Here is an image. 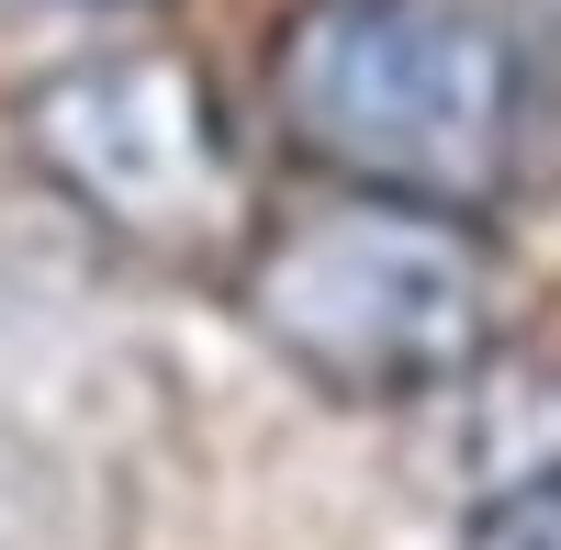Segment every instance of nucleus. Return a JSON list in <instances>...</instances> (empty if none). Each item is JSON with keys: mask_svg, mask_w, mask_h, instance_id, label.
I'll return each mask as SVG.
<instances>
[{"mask_svg": "<svg viewBox=\"0 0 561 550\" xmlns=\"http://www.w3.org/2000/svg\"><path fill=\"white\" fill-rule=\"evenodd\" d=\"M270 124L337 192L494 214L539 147V57L494 0H293L270 34Z\"/></svg>", "mask_w": 561, "mask_h": 550, "instance_id": "f257e3e1", "label": "nucleus"}, {"mask_svg": "<svg viewBox=\"0 0 561 550\" xmlns=\"http://www.w3.org/2000/svg\"><path fill=\"white\" fill-rule=\"evenodd\" d=\"M237 314L337 404H415L472 382L517 326V282L483 225L325 192L237 259Z\"/></svg>", "mask_w": 561, "mask_h": 550, "instance_id": "f03ea898", "label": "nucleus"}, {"mask_svg": "<svg viewBox=\"0 0 561 550\" xmlns=\"http://www.w3.org/2000/svg\"><path fill=\"white\" fill-rule=\"evenodd\" d=\"M12 124H23V158L124 248L214 259L248 237V169L225 135V102L169 45H113V57L45 68L12 102Z\"/></svg>", "mask_w": 561, "mask_h": 550, "instance_id": "7ed1b4c3", "label": "nucleus"}, {"mask_svg": "<svg viewBox=\"0 0 561 550\" xmlns=\"http://www.w3.org/2000/svg\"><path fill=\"white\" fill-rule=\"evenodd\" d=\"M460 550H561V461L528 472V483H505L494 506L460 528Z\"/></svg>", "mask_w": 561, "mask_h": 550, "instance_id": "20e7f679", "label": "nucleus"}, {"mask_svg": "<svg viewBox=\"0 0 561 550\" xmlns=\"http://www.w3.org/2000/svg\"><path fill=\"white\" fill-rule=\"evenodd\" d=\"M550 12H561V0H550Z\"/></svg>", "mask_w": 561, "mask_h": 550, "instance_id": "39448f33", "label": "nucleus"}]
</instances>
